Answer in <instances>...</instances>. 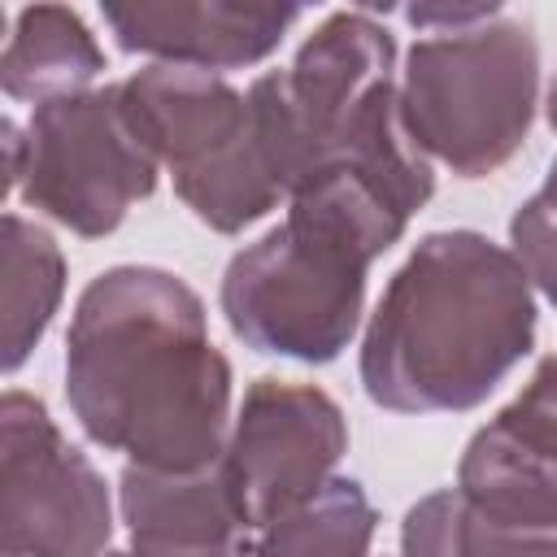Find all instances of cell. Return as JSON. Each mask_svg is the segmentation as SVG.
Listing matches in <instances>:
<instances>
[{
  "mask_svg": "<svg viewBox=\"0 0 557 557\" xmlns=\"http://www.w3.org/2000/svg\"><path fill=\"white\" fill-rule=\"evenodd\" d=\"M109 26L117 30L122 48L161 52L174 61L200 65H231L252 61L274 48L296 9H235V4H109Z\"/></svg>",
  "mask_w": 557,
  "mask_h": 557,
  "instance_id": "cell-8",
  "label": "cell"
},
{
  "mask_svg": "<svg viewBox=\"0 0 557 557\" xmlns=\"http://www.w3.org/2000/svg\"><path fill=\"white\" fill-rule=\"evenodd\" d=\"M113 557H148V553H113Z\"/></svg>",
  "mask_w": 557,
  "mask_h": 557,
  "instance_id": "cell-14",
  "label": "cell"
},
{
  "mask_svg": "<svg viewBox=\"0 0 557 557\" xmlns=\"http://www.w3.org/2000/svg\"><path fill=\"white\" fill-rule=\"evenodd\" d=\"M553 126H557V87H553Z\"/></svg>",
  "mask_w": 557,
  "mask_h": 557,
  "instance_id": "cell-13",
  "label": "cell"
},
{
  "mask_svg": "<svg viewBox=\"0 0 557 557\" xmlns=\"http://www.w3.org/2000/svg\"><path fill=\"white\" fill-rule=\"evenodd\" d=\"M344 426L322 392L261 379L244 405L235 448L222 479L248 527L274 522L322 483V470L339 457Z\"/></svg>",
  "mask_w": 557,
  "mask_h": 557,
  "instance_id": "cell-7",
  "label": "cell"
},
{
  "mask_svg": "<svg viewBox=\"0 0 557 557\" xmlns=\"http://www.w3.org/2000/svg\"><path fill=\"white\" fill-rule=\"evenodd\" d=\"M370 522L374 518L357 483L335 479L300 505H292L287 513H278L257 557H361Z\"/></svg>",
  "mask_w": 557,
  "mask_h": 557,
  "instance_id": "cell-10",
  "label": "cell"
},
{
  "mask_svg": "<svg viewBox=\"0 0 557 557\" xmlns=\"http://www.w3.org/2000/svg\"><path fill=\"white\" fill-rule=\"evenodd\" d=\"M70 400L83 426L144 470H205L226 413V361L205 339L200 300L170 274L113 270L70 326Z\"/></svg>",
  "mask_w": 557,
  "mask_h": 557,
  "instance_id": "cell-1",
  "label": "cell"
},
{
  "mask_svg": "<svg viewBox=\"0 0 557 557\" xmlns=\"http://www.w3.org/2000/svg\"><path fill=\"white\" fill-rule=\"evenodd\" d=\"M22 174L30 205L83 235H104L135 196L152 191V152L135 135L122 91L109 87L44 100L30 117V157Z\"/></svg>",
  "mask_w": 557,
  "mask_h": 557,
  "instance_id": "cell-5",
  "label": "cell"
},
{
  "mask_svg": "<svg viewBox=\"0 0 557 557\" xmlns=\"http://www.w3.org/2000/svg\"><path fill=\"white\" fill-rule=\"evenodd\" d=\"M540 200H548V205L557 209V161H553V178H548V191H544Z\"/></svg>",
  "mask_w": 557,
  "mask_h": 557,
  "instance_id": "cell-12",
  "label": "cell"
},
{
  "mask_svg": "<svg viewBox=\"0 0 557 557\" xmlns=\"http://www.w3.org/2000/svg\"><path fill=\"white\" fill-rule=\"evenodd\" d=\"M535 91V48L522 26L453 30L409 57L405 122L457 170L479 174L513 152Z\"/></svg>",
  "mask_w": 557,
  "mask_h": 557,
  "instance_id": "cell-4",
  "label": "cell"
},
{
  "mask_svg": "<svg viewBox=\"0 0 557 557\" xmlns=\"http://www.w3.org/2000/svg\"><path fill=\"white\" fill-rule=\"evenodd\" d=\"M100 70V52L83 22L70 9L39 4L17 22L13 44L4 48V91L9 96H52L74 91Z\"/></svg>",
  "mask_w": 557,
  "mask_h": 557,
  "instance_id": "cell-9",
  "label": "cell"
},
{
  "mask_svg": "<svg viewBox=\"0 0 557 557\" xmlns=\"http://www.w3.org/2000/svg\"><path fill=\"white\" fill-rule=\"evenodd\" d=\"M513 239L531 261L535 278L544 283V292L557 300V209L548 200H531L513 222Z\"/></svg>",
  "mask_w": 557,
  "mask_h": 557,
  "instance_id": "cell-11",
  "label": "cell"
},
{
  "mask_svg": "<svg viewBox=\"0 0 557 557\" xmlns=\"http://www.w3.org/2000/svg\"><path fill=\"white\" fill-rule=\"evenodd\" d=\"M522 270L479 235H431L379 300L361 374L392 409H466L531 348Z\"/></svg>",
  "mask_w": 557,
  "mask_h": 557,
  "instance_id": "cell-2",
  "label": "cell"
},
{
  "mask_svg": "<svg viewBox=\"0 0 557 557\" xmlns=\"http://www.w3.org/2000/svg\"><path fill=\"white\" fill-rule=\"evenodd\" d=\"M109 535L96 470L57 435L44 405L4 396V548L9 557H91Z\"/></svg>",
  "mask_w": 557,
  "mask_h": 557,
  "instance_id": "cell-6",
  "label": "cell"
},
{
  "mask_svg": "<svg viewBox=\"0 0 557 557\" xmlns=\"http://www.w3.org/2000/svg\"><path fill=\"white\" fill-rule=\"evenodd\" d=\"M370 257L374 248L361 235L296 200L287 226L231 261L222 287L226 318L265 352L326 361L357 322L361 270Z\"/></svg>",
  "mask_w": 557,
  "mask_h": 557,
  "instance_id": "cell-3",
  "label": "cell"
}]
</instances>
